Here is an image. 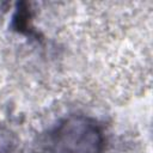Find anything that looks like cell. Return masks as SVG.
<instances>
[{"label": "cell", "instance_id": "cell-1", "mask_svg": "<svg viewBox=\"0 0 153 153\" xmlns=\"http://www.w3.org/2000/svg\"><path fill=\"white\" fill-rule=\"evenodd\" d=\"M105 134L102 126L85 115H69L48 134L50 153H103Z\"/></svg>", "mask_w": 153, "mask_h": 153}]
</instances>
